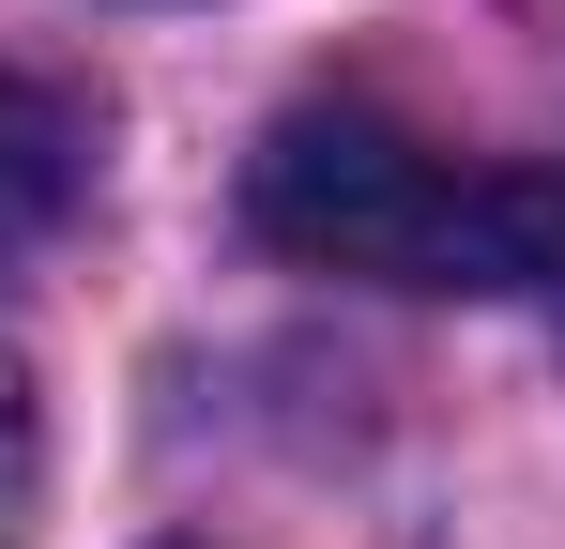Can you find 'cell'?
<instances>
[{
  "label": "cell",
  "mask_w": 565,
  "mask_h": 549,
  "mask_svg": "<svg viewBox=\"0 0 565 549\" xmlns=\"http://www.w3.org/2000/svg\"><path fill=\"white\" fill-rule=\"evenodd\" d=\"M245 229L367 290H551L565 274V169L444 153L382 107H290L245 153Z\"/></svg>",
  "instance_id": "obj_1"
},
{
  "label": "cell",
  "mask_w": 565,
  "mask_h": 549,
  "mask_svg": "<svg viewBox=\"0 0 565 549\" xmlns=\"http://www.w3.org/2000/svg\"><path fill=\"white\" fill-rule=\"evenodd\" d=\"M93 198V107L62 77H15L0 62V274L31 245H62V214Z\"/></svg>",
  "instance_id": "obj_2"
}]
</instances>
